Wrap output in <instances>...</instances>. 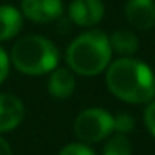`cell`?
I'll use <instances>...</instances> for the list:
<instances>
[{"mask_svg": "<svg viewBox=\"0 0 155 155\" xmlns=\"http://www.w3.org/2000/svg\"><path fill=\"white\" fill-rule=\"evenodd\" d=\"M107 87L117 98L128 104H145L155 95V75L147 64L122 57L107 68Z\"/></svg>", "mask_w": 155, "mask_h": 155, "instance_id": "1", "label": "cell"}, {"mask_svg": "<svg viewBox=\"0 0 155 155\" xmlns=\"http://www.w3.org/2000/svg\"><path fill=\"white\" fill-rule=\"evenodd\" d=\"M110 40L100 30H88L80 34L67 48L68 67L85 77L104 72L110 64Z\"/></svg>", "mask_w": 155, "mask_h": 155, "instance_id": "2", "label": "cell"}, {"mask_svg": "<svg viewBox=\"0 0 155 155\" xmlns=\"http://www.w3.org/2000/svg\"><path fill=\"white\" fill-rule=\"evenodd\" d=\"M10 58L18 72L27 75H44L52 72L58 64V48L47 37L27 35L12 47Z\"/></svg>", "mask_w": 155, "mask_h": 155, "instance_id": "3", "label": "cell"}, {"mask_svg": "<svg viewBox=\"0 0 155 155\" xmlns=\"http://www.w3.org/2000/svg\"><path fill=\"white\" fill-rule=\"evenodd\" d=\"M74 132L84 143H95L114 132V115L104 108H87L75 118Z\"/></svg>", "mask_w": 155, "mask_h": 155, "instance_id": "4", "label": "cell"}, {"mask_svg": "<svg viewBox=\"0 0 155 155\" xmlns=\"http://www.w3.org/2000/svg\"><path fill=\"white\" fill-rule=\"evenodd\" d=\"M64 12L62 0H22V15L37 24H50Z\"/></svg>", "mask_w": 155, "mask_h": 155, "instance_id": "5", "label": "cell"}, {"mask_svg": "<svg viewBox=\"0 0 155 155\" xmlns=\"http://www.w3.org/2000/svg\"><path fill=\"white\" fill-rule=\"evenodd\" d=\"M105 7L102 0H74L68 7L72 22L80 27H94L104 17Z\"/></svg>", "mask_w": 155, "mask_h": 155, "instance_id": "6", "label": "cell"}, {"mask_svg": "<svg viewBox=\"0 0 155 155\" xmlns=\"http://www.w3.org/2000/svg\"><path fill=\"white\" fill-rule=\"evenodd\" d=\"M128 24L137 30H148L155 25V2L153 0H128L125 5Z\"/></svg>", "mask_w": 155, "mask_h": 155, "instance_id": "7", "label": "cell"}, {"mask_svg": "<svg viewBox=\"0 0 155 155\" xmlns=\"http://www.w3.org/2000/svg\"><path fill=\"white\" fill-rule=\"evenodd\" d=\"M25 117L24 102L12 94H0V134L14 130Z\"/></svg>", "mask_w": 155, "mask_h": 155, "instance_id": "8", "label": "cell"}, {"mask_svg": "<svg viewBox=\"0 0 155 155\" xmlns=\"http://www.w3.org/2000/svg\"><path fill=\"white\" fill-rule=\"evenodd\" d=\"M48 94L55 98H68L75 90V77L68 68H54L48 78Z\"/></svg>", "mask_w": 155, "mask_h": 155, "instance_id": "9", "label": "cell"}, {"mask_svg": "<svg viewBox=\"0 0 155 155\" xmlns=\"http://www.w3.org/2000/svg\"><path fill=\"white\" fill-rule=\"evenodd\" d=\"M24 17L12 5H0V42L10 40L22 30Z\"/></svg>", "mask_w": 155, "mask_h": 155, "instance_id": "10", "label": "cell"}, {"mask_svg": "<svg viewBox=\"0 0 155 155\" xmlns=\"http://www.w3.org/2000/svg\"><path fill=\"white\" fill-rule=\"evenodd\" d=\"M110 40L112 52L122 55V57H130L137 52L138 48V38L128 28H118L108 37Z\"/></svg>", "mask_w": 155, "mask_h": 155, "instance_id": "11", "label": "cell"}, {"mask_svg": "<svg viewBox=\"0 0 155 155\" xmlns=\"http://www.w3.org/2000/svg\"><path fill=\"white\" fill-rule=\"evenodd\" d=\"M104 155H132V143L125 134H115L107 140Z\"/></svg>", "mask_w": 155, "mask_h": 155, "instance_id": "12", "label": "cell"}, {"mask_svg": "<svg viewBox=\"0 0 155 155\" xmlns=\"http://www.w3.org/2000/svg\"><path fill=\"white\" fill-rule=\"evenodd\" d=\"M135 127V120L134 117H132L130 114H125V112H122V114H117L114 117V130L118 132V134H130L132 130H134Z\"/></svg>", "mask_w": 155, "mask_h": 155, "instance_id": "13", "label": "cell"}, {"mask_svg": "<svg viewBox=\"0 0 155 155\" xmlns=\"http://www.w3.org/2000/svg\"><path fill=\"white\" fill-rule=\"evenodd\" d=\"M58 155H95V152L92 150L87 143H84V142H82V143L77 142V143L65 145V147L60 150Z\"/></svg>", "mask_w": 155, "mask_h": 155, "instance_id": "14", "label": "cell"}, {"mask_svg": "<svg viewBox=\"0 0 155 155\" xmlns=\"http://www.w3.org/2000/svg\"><path fill=\"white\" fill-rule=\"evenodd\" d=\"M143 122H145L147 130L155 137V100L150 102V104L147 105V108H145V112H143Z\"/></svg>", "mask_w": 155, "mask_h": 155, "instance_id": "15", "label": "cell"}, {"mask_svg": "<svg viewBox=\"0 0 155 155\" xmlns=\"http://www.w3.org/2000/svg\"><path fill=\"white\" fill-rule=\"evenodd\" d=\"M8 70H10V60L8 55L4 48L0 47V84L8 77Z\"/></svg>", "mask_w": 155, "mask_h": 155, "instance_id": "16", "label": "cell"}, {"mask_svg": "<svg viewBox=\"0 0 155 155\" xmlns=\"http://www.w3.org/2000/svg\"><path fill=\"white\" fill-rule=\"evenodd\" d=\"M0 155H12V148L5 138L0 137Z\"/></svg>", "mask_w": 155, "mask_h": 155, "instance_id": "17", "label": "cell"}]
</instances>
